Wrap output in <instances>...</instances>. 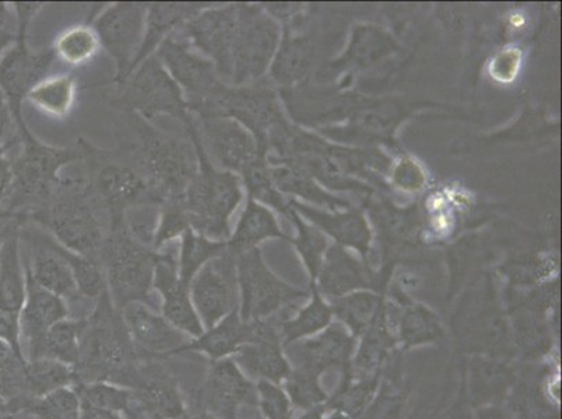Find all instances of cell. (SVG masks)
I'll use <instances>...</instances> for the list:
<instances>
[{
  "label": "cell",
  "instance_id": "31",
  "mask_svg": "<svg viewBox=\"0 0 562 419\" xmlns=\"http://www.w3.org/2000/svg\"><path fill=\"white\" fill-rule=\"evenodd\" d=\"M181 238L178 272H180V278L187 284H191L192 279L195 278L199 270L209 260L218 257L220 253H223L228 248L227 241H213V239L193 231L192 228H188Z\"/></svg>",
  "mask_w": 562,
  "mask_h": 419
},
{
  "label": "cell",
  "instance_id": "8",
  "mask_svg": "<svg viewBox=\"0 0 562 419\" xmlns=\"http://www.w3.org/2000/svg\"><path fill=\"white\" fill-rule=\"evenodd\" d=\"M155 55L186 95L189 114L195 120L211 117L220 94L226 90L216 65L193 50L176 33L162 41Z\"/></svg>",
  "mask_w": 562,
  "mask_h": 419
},
{
  "label": "cell",
  "instance_id": "45",
  "mask_svg": "<svg viewBox=\"0 0 562 419\" xmlns=\"http://www.w3.org/2000/svg\"><path fill=\"white\" fill-rule=\"evenodd\" d=\"M23 219L18 217L0 218V248L13 233L19 231Z\"/></svg>",
  "mask_w": 562,
  "mask_h": 419
},
{
  "label": "cell",
  "instance_id": "2",
  "mask_svg": "<svg viewBox=\"0 0 562 419\" xmlns=\"http://www.w3.org/2000/svg\"><path fill=\"white\" fill-rule=\"evenodd\" d=\"M25 222L49 229L65 248L101 264L111 216L87 179L63 178L50 201Z\"/></svg>",
  "mask_w": 562,
  "mask_h": 419
},
{
  "label": "cell",
  "instance_id": "35",
  "mask_svg": "<svg viewBox=\"0 0 562 419\" xmlns=\"http://www.w3.org/2000/svg\"><path fill=\"white\" fill-rule=\"evenodd\" d=\"M27 358L20 355L12 347L0 340V390L24 411L29 400L24 393V370Z\"/></svg>",
  "mask_w": 562,
  "mask_h": 419
},
{
  "label": "cell",
  "instance_id": "16",
  "mask_svg": "<svg viewBox=\"0 0 562 419\" xmlns=\"http://www.w3.org/2000/svg\"><path fill=\"white\" fill-rule=\"evenodd\" d=\"M235 263H237L238 288L241 291L238 312L247 324L268 318L279 309L281 304L290 299V296H293V291L276 280L266 269L258 250L249 249L235 254Z\"/></svg>",
  "mask_w": 562,
  "mask_h": 419
},
{
  "label": "cell",
  "instance_id": "38",
  "mask_svg": "<svg viewBox=\"0 0 562 419\" xmlns=\"http://www.w3.org/2000/svg\"><path fill=\"white\" fill-rule=\"evenodd\" d=\"M189 226V219L181 199L178 201H168L160 207V222L157 224L155 239H153V250L165 247L166 244L182 237Z\"/></svg>",
  "mask_w": 562,
  "mask_h": 419
},
{
  "label": "cell",
  "instance_id": "7",
  "mask_svg": "<svg viewBox=\"0 0 562 419\" xmlns=\"http://www.w3.org/2000/svg\"><path fill=\"white\" fill-rule=\"evenodd\" d=\"M79 141L85 150L83 161L89 168L87 181L111 218L125 216L135 208L161 207L160 196L126 147L106 151L83 139Z\"/></svg>",
  "mask_w": 562,
  "mask_h": 419
},
{
  "label": "cell",
  "instance_id": "37",
  "mask_svg": "<svg viewBox=\"0 0 562 419\" xmlns=\"http://www.w3.org/2000/svg\"><path fill=\"white\" fill-rule=\"evenodd\" d=\"M74 387L78 390L81 401L99 408V410L114 412L124 418L127 404H130L131 388L105 382Z\"/></svg>",
  "mask_w": 562,
  "mask_h": 419
},
{
  "label": "cell",
  "instance_id": "33",
  "mask_svg": "<svg viewBox=\"0 0 562 419\" xmlns=\"http://www.w3.org/2000/svg\"><path fill=\"white\" fill-rule=\"evenodd\" d=\"M276 234H278V229H276L270 214L257 204L249 202L243 218L239 219L233 241L228 242V249L234 254L243 253L245 250L252 249L260 239Z\"/></svg>",
  "mask_w": 562,
  "mask_h": 419
},
{
  "label": "cell",
  "instance_id": "52",
  "mask_svg": "<svg viewBox=\"0 0 562 419\" xmlns=\"http://www.w3.org/2000/svg\"><path fill=\"white\" fill-rule=\"evenodd\" d=\"M10 217H13V216H9V214H7V213H0V218H10Z\"/></svg>",
  "mask_w": 562,
  "mask_h": 419
},
{
  "label": "cell",
  "instance_id": "1",
  "mask_svg": "<svg viewBox=\"0 0 562 419\" xmlns=\"http://www.w3.org/2000/svg\"><path fill=\"white\" fill-rule=\"evenodd\" d=\"M143 360L147 358L133 344L121 310L111 303L105 290L86 316L79 358L74 366L75 386L105 382L126 387Z\"/></svg>",
  "mask_w": 562,
  "mask_h": 419
},
{
  "label": "cell",
  "instance_id": "42",
  "mask_svg": "<svg viewBox=\"0 0 562 419\" xmlns=\"http://www.w3.org/2000/svg\"><path fill=\"white\" fill-rule=\"evenodd\" d=\"M0 340L8 342L20 355H24L22 340H20L19 316L2 309H0Z\"/></svg>",
  "mask_w": 562,
  "mask_h": 419
},
{
  "label": "cell",
  "instance_id": "29",
  "mask_svg": "<svg viewBox=\"0 0 562 419\" xmlns=\"http://www.w3.org/2000/svg\"><path fill=\"white\" fill-rule=\"evenodd\" d=\"M70 386H75L74 367L47 358L25 362L24 393L29 404L58 388Z\"/></svg>",
  "mask_w": 562,
  "mask_h": 419
},
{
  "label": "cell",
  "instance_id": "40",
  "mask_svg": "<svg viewBox=\"0 0 562 419\" xmlns=\"http://www.w3.org/2000/svg\"><path fill=\"white\" fill-rule=\"evenodd\" d=\"M258 407L266 419H291V401L285 393L268 381H259L257 385Z\"/></svg>",
  "mask_w": 562,
  "mask_h": 419
},
{
  "label": "cell",
  "instance_id": "46",
  "mask_svg": "<svg viewBox=\"0 0 562 419\" xmlns=\"http://www.w3.org/2000/svg\"><path fill=\"white\" fill-rule=\"evenodd\" d=\"M81 404H83L81 406V419H124L117 414L99 410V408L91 407L83 401Z\"/></svg>",
  "mask_w": 562,
  "mask_h": 419
},
{
  "label": "cell",
  "instance_id": "39",
  "mask_svg": "<svg viewBox=\"0 0 562 419\" xmlns=\"http://www.w3.org/2000/svg\"><path fill=\"white\" fill-rule=\"evenodd\" d=\"M288 392L291 400L301 408H313L326 398L318 385V376L301 370L290 372Z\"/></svg>",
  "mask_w": 562,
  "mask_h": 419
},
{
  "label": "cell",
  "instance_id": "26",
  "mask_svg": "<svg viewBox=\"0 0 562 419\" xmlns=\"http://www.w3.org/2000/svg\"><path fill=\"white\" fill-rule=\"evenodd\" d=\"M19 239L20 229L10 235L0 248V309L14 316H20L27 295Z\"/></svg>",
  "mask_w": 562,
  "mask_h": 419
},
{
  "label": "cell",
  "instance_id": "13",
  "mask_svg": "<svg viewBox=\"0 0 562 419\" xmlns=\"http://www.w3.org/2000/svg\"><path fill=\"white\" fill-rule=\"evenodd\" d=\"M27 33H18V41L0 58V90L9 102L18 131L27 125L23 120V101L38 84L47 80L56 54L54 48L34 53L25 43Z\"/></svg>",
  "mask_w": 562,
  "mask_h": 419
},
{
  "label": "cell",
  "instance_id": "19",
  "mask_svg": "<svg viewBox=\"0 0 562 419\" xmlns=\"http://www.w3.org/2000/svg\"><path fill=\"white\" fill-rule=\"evenodd\" d=\"M199 139L206 155L228 172H244L257 161L252 137L232 117L195 120Z\"/></svg>",
  "mask_w": 562,
  "mask_h": 419
},
{
  "label": "cell",
  "instance_id": "49",
  "mask_svg": "<svg viewBox=\"0 0 562 419\" xmlns=\"http://www.w3.org/2000/svg\"><path fill=\"white\" fill-rule=\"evenodd\" d=\"M182 419H216V418L209 416L207 412L198 411L195 414H187V416L183 417Z\"/></svg>",
  "mask_w": 562,
  "mask_h": 419
},
{
  "label": "cell",
  "instance_id": "14",
  "mask_svg": "<svg viewBox=\"0 0 562 419\" xmlns=\"http://www.w3.org/2000/svg\"><path fill=\"white\" fill-rule=\"evenodd\" d=\"M196 400L199 408L216 419H238L245 408L258 407L257 386L233 358L211 362Z\"/></svg>",
  "mask_w": 562,
  "mask_h": 419
},
{
  "label": "cell",
  "instance_id": "22",
  "mask_svg": "<svg viewBox=\"0 0 562 419\" xmlns=\"http://www.w3.org/2000/svg\"><path fill=\"white\" fill-rule=\"evenodd\" d=\"M233 360L245 375L276 385L288 380L291 372L289 362L281 352L278 333L263 320L255 321L252 340L235 352Z\"/></svg>",
  "mask_w": 562,
  "mask_h": 419
},
{
  "label": "cell",
  "instance_id": "21",
  "mask_svg": "<svg viewBox=\"0 0 562 419\" xmlns=\"http://www.w3.org/2000/svg\"><path fill=\"white\" fill-rule=\"evenodd\" d=\"M23 239L30 253L25 273L35 284L50 294L60 296L68 305L83 298L68 263L50 247L47 233L43 229L24 228Z\"/></svg>",
  "mask_w": 562,
  "mask_h": 419
},
{
  "label": "cell",
  "instance_id": "17",
  "mask_svg": "<svg viewBox=\"0 0 562 419\" xmlns=\"http://www.w3.org/2000/svg\"><path fill=\"white\" fill-rule=\"evenodd\" d=\"M133 344L147 360H170L191 337L173 327L165 316L145 304H131L121 310Z\"/></svg>",
  "mask_w": 562,
  "mask_h": 419
},
{
  "label": "cell",
  "instance_id": "5",
  "mask_svg": "<svg viewBox=\"0 0 562 419\" xmlns=\"http://www.w3.org/2000/svg\"><path fill=\"white\" fill-rule=\"evenodd\" d=\"M183 127L196 148L199 160L198 175L181 199L189 226L213 241L226 242L229 235L228 219L241 202L239 179L233 172L217 171L212 166L199 139L193 116Z\"/></svg>",
  "mask_w": 562,
  "mask_h": 419
},
{
  "label": "cell",
  "instance_id": "4",
  "mask_svg": "<svg viewBox=\"0 0 562 419\" xmlns=\"http://www.w3.org/2000/svg\"><path fill=\"white\" fill-rule=\"evenodd\" d=\"M23 150L12 161L13 181L2 212L25 222L54 196L63 178L60 170L68 163L85 160L80 141L76 147L56 148L35 139L32 132L19 133Z\"/></svg>",
  "mask_w": 562,
  "mask_h": 419
},
{
  "label": "cell",
  "instance_id": "32",
  "mask_svg": "<svg viewBox=\"0 0 562 419\" xmlns=\"http://www.w3.org/2000/svg\"><path fill=\"white\" fill-rule=\"evenodd\" d=\"M47 239L56 252L60 254L68 263L71 273L78 284V290L81 296L87 299L97 301L100 295L106 290L105 275L102 272L100 263L94 260L81 257V254L65 248L63 244L56 241L54 237L47 234Z\"/></svg>",
  "mask_w": 562,
  "mask_h": 419
},
{
  "label": "cell",
  "instance_id": "20",
  "mask_svg": "<svg viewBox=\"0 0 562 419\" xmlns=\"http://www.w3.org/2000/svg\"><path fill=\"white\" fill-rule=\"evenodd\" d=\"M153 288L160 294L161 315L173 327L191 339H196L203 333L204 327L199 319L195 306H193L191 290H189V284L180 278L178 260L173 253L157 252Z\"/></svg>",
  "mask_w": 562,
  "mask_h": 419
},
{
  "label": "cell",
  "instance_id": "24",
  "mask_svg": "<svg viewBox=\"0 0 562 419\" xmlns=\"http://www.w3.org/2000/svg\"><path fill=\"white\" fill-rule=\"evenodd\" d=\"M27 295L19 316L20 340L27 342L29 349L43 339L50 327L69 318V305L58 295L41 288L25 273Z\"/></svg>",
  "mask_w": 562,
  "mask_h": 419
},
{
  "label": "cell",
  "instance_id": "3",
  "mask_svg": "<svg viewBox=\"0 0 562 419\" xmlns=\"http://www.w3.org/2000/svg\"><path fill=\"white\" fill-rule=\"evenodd\" d=\"M125 112L133 137L121 146L139 162L162 203L182 199L199 172L192 140L156 129L135 112Z\"/></svg>",
  "mask_w": 562,
  "mask_h": 419
},
{
  "label": "cell",
  "instance_id": "25",
  "mask_svg": "<svg viewBox=\"0 0 562 419\" xmlns=\"http://www.w3.org/2000/svg\"><path fill=\"white\" fill-rule=\"evenodd\" d=\"M213 3H149L146 18V32L143 37L139 54H137L133 70L147 58L155 55L162 41L167 39L178 30H181L189 20L211 8ZM132 70V73H133Z\"/></svg>",
  "mask_w": 562,
  "mask_h": 419
},
{
  "label": "cell",
  "instance_id": "50",
  "mask_svg": "<svg viewBox=\"0 0 562 419\" xmlns=\"http://www.w3.org/2000/svg\"><path fill=\"white\" fill-rule=\"evenodd\" d=\"M12 419H38V418H35L34 416H32V414H30L27 411H20Z\"/></svg>",
  "mask_w": 562,
  "mask_h": 419
},
{
  "label": "cell",
  "instance_id": "36",
  "mask_svg": "<svg viewBox=\"0 0 562 419\" xmlns=\"http://www.w3.org/2000/svg\"><path fill=\"white\" fill-rule=\"evenodd\" d=\"M81 397L74 386L58 388L37 398L24 411L38 419H81Z\"/></svg>",
  "mask_w": 562,
  "mask_h": 419
},
{
  "label": "cell",
  "instance_id": "10",
  "mask_svg": "<svg viewBox=\"0 0 562 419\" xmlns=\"http://www.w3.org/2000/svg\"><path fill=\"white\" fill-rule=\"evenodd\" d=\"M161 360H143L132 373L124 419H182L187 416L180 381Z\"/></svg>",
  "mask_w": 562,
  "mask_h": 419
},
{
  "label": "cell",
  "instance_id": "9",
  "mask_svg": "<svg viewBox=\"0 0 562 419\" xmlns=\"http://www.w3.org/2000/svg\"><path fill=\"white\" fill-rule=\"evenodd\" d=\"M121 87V97L114 104L124 111L135 112L147 122L167 116L187 126L192 120L181 87L156 55L137 66Z\"/></svg>",
  "mask_w": 562,
  "mask_h": 419
},
{
  "label": "cell",
  "instance_id": "43",
  "mask_svg": "<svg viewBox=\"0 0 562 419\" xmlns=\"http://www.w3.org/2000/svg\"><path fill=\"white\" fill-rule=\"evenodd\" d=\"M12 161L7 157V147L0 146V213H3V204L7 202L9 196L10 188H12Z\"/></svg>",
  "mask_w": 562,
  "mask_h": 419
},
{
  "label": "cell",
  "instance_id": "30",
  "mask_svg": "<svg viewBox=\"0 0 562 419\" xmlns=\"http://www.w3.org/2000/svg\"><path fill=\"white\" fill-rule=\"evenodd\" d=\"M76 89V76L64 75L43 81L27 95V100L45 114L63 117L74 109Z\"/></svg>",
  "mask_w": 562,
  "mask_h": 419
},
{
  "label": "cell",
  "instance_id": "6",
  "mask_svg": "<svg viewBox=\"0 0 562 419\" xmlns=\"http://www.w3.org/2000/svg\"><path fill=\"white\" fill-rule=\"evenodd\" d=\"M156 260L157 252L133 237L125 216L111 218L101 252V268L111 303L117 310L135 303L156 308L151 296Z\"/></svg>",
  "mask_w": 562,
  "mask_h": 419
},
{
  "label": "cell",
  "instance_id": "51",
  "mask_svg": "<svg viewBox=\"0 0 562 419\" xmlns=\"http://www.w3.org/2000/svg\"><path fill=\"white\" fill-rule=\"evenodd\" d=\"M301 419H324V418H322V411L316 410V411H311L310 414H306V416Z\"/></svg>",
  "mask_w": 562,
  "mask_h": 419
},
{
  "label": "cell",
  "instance_id": "12",
  "mask_svg": "<svg viewBox=\"0 0 562 419\" xmlns=\"http://www.w3.org/2000/svg\"><path fill=\"white\" fill-rule=\"evenodd\" d=\"M204 330L239 309L237 263L228 248L209 260L189 284Z\"/></svg>",
  "mask_w": 562,
  "mask_h": 419
},
{
  "label": "cell",
  "instance_id": "34",
  "mask_svg": "<svg viewBox=\"0 0 562 419\" xmlns=\"http://www.w3.org/2000/svg\"><path fill=\"white\" fill-rule=\"evenodd\" d=\"M99 48L100 41L94 30L87 25H78L59 35L54 50L65 64L80 66L93 59Z\"/></svg>",
  "mask_w": 562,
  "mask_h": 419
},
{
  "label": "cell",
  "instance_id": "23",
  "mask_svg": "<svg viewBox=\"0 0 562 419\" xmlns=\"http://www.w3.org/2000/svg\"><path fill=\"white\" fill-rule=\"evenodd\" d=\"M255 333L254 324H247L239 316V312L234 310L218 324L206 329L196 339L189 340L177 351L178 355L203 354L211 362L233 358L244 344L252 340Z\"/></svg>",
  "mask_w": 562,
  "mask_h": 419
},
{
  "label": "cell",
  "instance_id": "48",
  "mask_svg": "<svg viewBox=\"0 0 562 419\" xmlns=\"http://www.w3.org/2000/svg\"><path fill=\"white\" fill-rule=\"evenodd\" d=\"M20 412V408L0 390V419H12Z\"/></svg>",
  "mask_w": 562,
  "mask_h": 419
},
{
  "label": "cell",
  "instance_id": "47",
  "mask_svg": "<svg viewBox=\"0 0 562 419\" xmlns=\"http://www.w3.org/2000/svg\"><path fill=\"white\" fill-rule=\"evenodd\" d=\"M18 41V33L0 25V58Z\"/></svg>",
  "mask_w": 562,
  "mask_h": 419
},
{
  "label": "cell",
  "instance_id": "28",
  "mask_svg": "<svg viewBox=\"0 0 562 419\" xmlns=\"http://www.w3.org/2000/svg\"><path fill=\"white\" fill-rule=\"evenodd\" d=\"M86 326L85 318L64 319L50 327L37 344L29 349L27 360L47 358L74 367L79 358L80 339Z\"/></svg>",
  "mask_w": 562,
  "mask_h": 419
},
{
  "label": "cell",
  "instance_id": "15",
  "mask_svg": "<svg viewBox=\"0 0 562 419\" xmlns=\"http://www.w3.org/2000/svg\"><path fill=\"white\" fill-rule=\"evenodd\" d=\"M237 4H212L195 18L189 20L176 33L191 47L201 50L216 65L222 79L232 76V54L237 32Z\"/></svg>",
  "mask_w": 562,
  "mask_h": 419
},
{
  "label": "cell",
  "instance_id": "27",
  "mask_svg": "<svg viewBox=\"0 0 562 419\" xmlns=\"http://www.w3.org/2000/svg\"><path fill=\"white\" fill-rule=\"evenodd\" d=\"M352 341L344 331L331 329L321 339L295 347L294 360L297 370L319 376L329 366L344 365L349 360Z\"/></svg>",
  "mask_w": 562,
  "mask_h": 419
},
{
  "label": "cell",
  "instance_id": "44",
  "mask_svg": "<svg viewBox=\"0 0 562 419\" xmlns=\"http://www.w3.org/2000/svg\"><path fill=\"white\" fill-rule=\"evenodd\" d=\"M12 112L9 109L7 97L0 90V146H3L4 136H7L10 125H12Z\"/></svg>",
  "mask_w": 562,
  "mask_h": 419
},
{
  "label": "cell",
  "instance_id": "18",
  "mask_svg": "<svg viewBox=\"0 0 562 419\" xmlns=\"http://www.w3.org/2000/svg\"><path fill=\"white\" fill-rule=\"evenodd\" d=\"M237 7V32L233 45L229 80L238 86L255 78L263 69L273 47V33L257 10L245 4Z\"/></svg>",
  "mask_w": 562,
  "mask_h": 419
},
{
  "label": "cell",
  "instance_id": "11",
  "mask_svg": "<svg viewBox=\"0 0 562 419\" xmlns=\"http://www.w3.org/2000/svg\"><path fill=\"white\" fill-rule=\"evenodd\" d=\"M149 3H114L97 18L94 32L100 45L116 64V81L130 78L146 32Z\"/></svg>",
  "mask_w": 562,
  "mask_h": 419
},
{
  "label": "cell",
  "instance_id": "41",
  "mask_svg": "<svg viewBox=\"0 0 562 419\" xmlns=\"http://www.w3.org/2000/svg\"><path fill=\"white\" fill-rule=\"evenodd\" d=\"M329 315L322 306H313L305 310L299 319L288 321L283 325L284 346L289 347L291 342L300 339V337L313 333L328 321Z\"/></svg>",
  "mask_w": 562,
  "mask_h": 419
}]
</instances>
